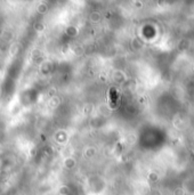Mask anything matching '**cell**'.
Returning a JSON list of instances; mask_svg holds the SVG:
<instances>
[{
    "label": "cell",
    "instance_id": "obj_1",
    "mask_svg": "<svg viewBox=\"0 0 194 195\" xmlns=\"http://www.w3.org/2000/svg\"><path fill=\"white\" fill-rule=\"evenodd\" d=\"M174 195H185V191H184V188H182V187H177V188H175Z\"/></svg>",
    "mask_w": 194,
    "mask_h": 195
}]
</instances>
